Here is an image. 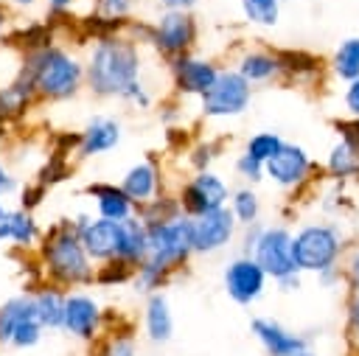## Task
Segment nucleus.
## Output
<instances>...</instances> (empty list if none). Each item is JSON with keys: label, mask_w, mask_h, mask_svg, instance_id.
Listing matches in <instances>:
<instances>
[{"label": "nucleus", "mask_w": 359, "mask_h": 356, "mask_svg": "<svg viewBox=\"0 0 359 356\" xmlns=\"http://www.w3.org/2000/svg\"><path fill=\"white\" fill-rule=\"evenodd\" d=\"M84 62V90L95 98H121V93L143 76V48L126 34L95 36Z\"/></svg>", "instance_id": "nucleus-1"}, {"label": "nucleus", "mask_w": 359, "mask_h": 356, "mask_svg": "<svg viewBox=\"0 0 359 356\" xmlns=\"http://www.w3.org/2000/svg\"><path fill=\"white\" fill-rule=\"evenodd\" d=\"M36 263L42 280L65 292L90 286L95 275V263L87 258L70 219H59L48 230H42L36 244Z\"/></svg>", "instance_id": "nucleus-2"}, {"label": "nucleus", "mask_w": 359, "mask_h": 356, "mask_svg": "<svg viewBox=\"0 0 359 356\" xmlns=\"http://www.w3.org/2000/svg\"><path fill=\"white\" fill-rule=\"evenodd\" d=\"M20 73L31 81L39 104L70 101L84 90V62L56 42L20 53Z\"/></svg>", "instance_id": "nucleus-3"}, {"label": "nucleus", "mask_w": 359, "mask_h": 356, "mask_svg": "<svg viewBox=\"0 0 359 356\" xmlns=\"http://www.w3.org/2000/svg\"><path fill=\"white\" fill-rule=\"evenodd\" d=\"M345 252H348V235L331 219L303 221L297 230H292V258L297 272L320 275L323 269L339 266Z\"/></svg>", "instance_id": "nucleus-4"}, {"label": "nucleus", "mask_w": 359, "mask_h": 356, "mask_svg": "<svg viewBox=\"0 0 359 356\" xmlns=\"http://www.w3.org/2000/svg\"><path fill=\"white\" fill-rule=\"evenodd\" d=\"M149 233V261L165 266L168 272L180 275L194 249H191V219L188 216H177L168 221H157V224H146Z\"/></svg>", "instance_id": "nucleus-5"}, {"label": "nucleus", "mask_w": 359, "mask_h": 356, "mask_svg": "<svg viewBox=\"0 0 359 356\" xmlns=\"http://www.w3.org/2000/svg\"><path fill=\"white\" fill-rule=\"evenodd\" d=\"M252 84H247L233 67L219 70L213 87L199 95V115L208 121H227V118H238L250 109L252 104Z\"/></svg>", "instance_id": "nucleus-6"}, {"label": "nucleus", "mask_w": 359, "mask_h": 356, "mask_svg": "<svg viewBox=\"0 0 359 356\" xmlns=\"http://www.w3.org/2000/svg\"><path fill=\"white\" fill-rule=\"evenodd\" d=\"M42 334H45V328L36 320L28 292L14 294L0 303V348L28 350V348L39 345Z\"/></svg>", "instance_id": "nucleus-7"}, {"label": "nucleus", "mask_w": 359, "mask_h": 356, "mask_svg": "<svg viewBox=\"0 0 359 356\" xmlns=\"http://www.w3.org/2000/svg\"><path fill=\"white\" fill-rule=\"evenodd\" d=\"M199 39V22L191 11H160L151 22V48L163 62H171L182 53H194Z\"/></svg>", "instance_id": "nucleus-8"}, {"label": "nucleus", "mask_w": 359, "mask_h": 356, "mask_svg": "<svg viewBox=\"0 0 359 356\" xmlns=\"http://www.w3.org/2000/svg\"><path fill=\"white\" fill-rule=\"evenodd\" d=\"M230 191L233 188L227 185V179L222 174H216L213 168H208V171H194L191 177H185L174 196L180 202L182 216L194 219V216H202V213L227 207Z\"/></svg>", "instance_id": "nucleus-9"}, {"label": "nucleus", "mask_w": 359, "mask_h": 356, "mask_svg": "<svg viewBox=\"0 0 359 356\" xmlns=\"http://www.w3.org/2000/svg\"><path fill=\"white\" fill-rule=\"evenodd\" d=\"M314 174H317V163L300 143L292 140H286L280 151L264 163V179H269L275 188L286 193H300L306 185H311Z\"/></svg>", "instance_id": "nucleus-10"}, {"label": "nucleus", "mask_w": 359, "mask_h": 356, "mask_svg": "<svg viewBox=\"0 0 359 356\" xmlns=\"http://www.w3.org/2000/svg\"><path fill=\"white\" fill-rule=\"evenodd\" d=\"M250 258L264 269L269 280H280L297 272L292 258V227L289 224H264Z\"/></svg>", "instance_id": "nucleus-11"}, {"label": "nucleus", "mask_w": 359, "mask_h": 356, "mask_svg": "<svg viewBox=\"0 0 359 356\" xmlns=\"http://www.w3.org/2000/svg\"><path fill=\"white\" fill-rule=\"evenodd\" d=\"M168 67V78H171V90H174V98H199L205 95L222 64L216 59H208V56H196V53H182L171 62H165Z\"/></svg>", "instance_id": "nucleus-12"}, {"label": "nucleus", "mask_w": 359, "mask_h": 356, "mask_svg": "<svg viewBox=\"0 0 359 356\" xmlns=\"http://www.w3.org/2000/svg\"><path fill=\"white\" fill-rule=\"evenodd\" d=\"M238 235V224L227 207L191 219V249L194 255H216L230 247Z\"/></svg>", "instance_id": "nucleus-13"}, {"label": "nucleus", "mask_w": 359, "mask_h": 356, "mask_svg": "<svg viewBox=\"0 0 359 356\" xmlns=\"http://www.w3.org/2000/svg\"><path fill=\"white\" fill-rule=\"evenodd\" d=\"M62 331L79 342H95L104 331V308L87 292H67L65 294V314Z\"/></svg>", "instance_id": "nucleus-14"}, {"label": "nucleus", "mask_w": 359, "mask_h": 356, "mask_svg": "<svg viewBox=\"0 0 359 356\" xmlns=\"http://www.w3.org/2000/svg\"><path fill=\"white\" fill-rule=\"evenodd\" d=\"M222 283H224V292L233 303L252 306L264 294L269 278L264 275V269L250 255H236L227 261V266L222 272Z\"/></svg>", "instance_id": "nucleus-15"}, {"label": "nucleus", "mask_w": 359, "mask_h": 356, "mask_svg": "<svg viewBox=\"0 0 359 356\" xmlns=\"http://www.w3.org/2000/svg\"><path fill=\"white\" fill-rule=\"evenodd\" d=\"M123 137V129H121V121L112 118V115H93L84 129L79 132V140H76V157L79 160H87V157H98V154H107L112 151Z\"/></svg>", "instance_id": "nucleus-16"}, {"label": "nucleus", "mask_w": 359, "mask_h": 356, "mask_svg": "<svg viewBox=\"0 0 359 356\" xmlns=\"http://www.w3.org/2000/svg\"><path fill=\"white\" fill-rule=\"evenodd\" d=\"M118 185H121V191L132 199L135 207L146 205L149 199H154V196H160V193L165 191L163 168H160V163H157L154 157H146V160L129 165Z\"/></svg>", "instance_id": "nucleus-17"}, {"label": "nucleus", "mask_w": 359, "mask_h": 356, "mask_svg": "<svg viewBox=\"0 0 359 356\" xmlns=\"http://www.w3.org/2000/svg\"><path fill=\"white\" fill-rule=\"evenodd\" d=\"M79 241L87 252V258L98 266L107 263L118 255V244H121V221H109V219H98L93 216L87 224H81L79 230Z\"/></svg>", "instance_id": "nucleus-18"}, {"label": "nucleus", "mask_w": 359, "mask_h": 356, "mask_svg": "<svg viewBox=\"0 0 359 356\" xmlns=\"http://www.w3.org/2000/svg\"><path fill=\"white\" fill-rule=\"evenodd\" d=\"M250 328H252L255 339L261 342V348H264L269 356H297V353L309 350L306 336H300V334L283 328L280 322H275V320H269V317H255V320L250 322Z\"/></svg>", "instance_id": "nucleus-19"}, {"label": "nucleus", "mask_w": 359, "mask_h": 356, "mask_svg": "<svg viewBox=\"0 0 359 356\" xmlns=\"http://www.w3.org/2000/svg\"><path fill=\"white\" fill-rule=\"evenodd\" d=\"M247 84H272L280 81V62H278V50L272 48H244L236 62L230 64Z\"/></svg>", "instance_id": "nucleus-20"}, {"label": "nucleus", "mask_w": 359, "mask_h": 356, "mask_svg": "<svg viewBox=\"0 0 359 356\" xmlns=\"http://www.w3.org/2000/svg\"><path fill=\"white\" fill-rule=\"evenodd\" d=\"M81 193L95 202V216H98V219L126 221V219H132V216L137 213V207H135L132 199L121 191L118 182H104V179H98V182L84 185Z\"/></svg>", "instance_id": "nucleus-21"}, {"label": "nucleus", "mask_w": 359, "mask_h": 356, "mask_svg": "<svg viewBox=\"0 0 359 356\" xmlns=\"http://www.w3.org/2000/svg\"><path fill=\"white\" fill-rule=\"evenodd\" d=\"M25 292L31 294L39 325L45 331H62V314H65V294L67 292L53 286V283H45V280H39L36 286H31Z\"/></svg>", "instance_id": "nucleus-22"}, {"label": "nucleus", "mask_w": 359, "mask_h": 356, "mask_svg": "<svg viewBox=\"0 0 359 356\" xmlns=\"http://www.w3.org/2000/svg\"><path fill=\"white\" fill-rule=\"evenodd\" d=\"M39 235H42V227L36 224L31 210L8 207L6 216L0 219V241H8L20 249H36Z\"/></svg>", "instance_id": "nucleus-23"}, {"label": "nucleus", "mask_w": 359, "mask_h": 356, "mask_svg": "<svg viewBox=\"0 0 359 356\" xmlns=\"http://www.w3.org/2000/svg\"><path fill=\"white\" fill-rule=\"evenodd\" d=\"M143 331L154 345H165L174 336V317H171V306L168 297L163 292H151L146 294V306H143Z\"/></svg>", "instance_id": "nucleus-24"}, {"label": "nucleus", "mask_w": 359, "mask_h": 356, "mask_svg": "<svg viewBox=\"0 0 359 356\" xmlns=\"http://www.w3.org/2000/svg\"><path fill=\"white\" fill-rule=\"evenodd\" d=\"M280 62V84H309L320 76V59L303 48L278 50Z\"/></svg>", "instance_id": "nucleus-25"}, {"label": "nucleus", "mask_w": 359, "mask_h": 356, "mask_svg": "<svg viewBox=\"0 0 359 356\" xmlns=\"http://www.w3.org/2000/svg\"><path fill=\"white\" fill-rule=\"evenodd\" d=\"M146 255H149V233H146V224L137 216L121 221V244H118V255L115 258L123 261V263H129L135 269L140 261H146Z\"/></svg>", "instance_id": "nucleus-26"}, {"label": "nucleus", "mask_w": 359, "mask_h": 356, "mask_svg": "<svg viewBox=\"0 0 359 356\" xmlns=\"http://www.w3.org/2000/svg\"><path fill=\"white\" fill-rule=\"evenodd\" d=\"M323 168H325V174L334 179V182H353V179H359V154L345 143V140H339L337 137V143L328 149V154H325V163H323Z\"/></svg>", "instance_id": "nucleus-27"}, {"label": "nucleus", "mask_w": 359, "mask_h": 356, "mask_svg": "<svg viewBox=\"0 0 359 356\" xmlns=\"http://www.w3.org/2000/svg\"><path fill=\"white\" fill-rule=\"evenodd\" d=\"M328 70L334 78H339L345 84L359 78V36H345L334 48V53L328 59Z\"/></svg>", "instance_id": "nucleus-28"}, {"label": "nucleus", "mask_w": 359, "mask_h": 356, "mask_svg": "<svg viewBox=\"0 0 359 356\" xmlns=\"http://www.w3.org/2000/svg\"><path fill=\"white\" fill-rule=\"evenodd\" d=\"M227 210L233 213V219H236L238 227L255 224L261 219V196H258L255 185L233 188L230 191V199H227Z\"/></svg>", "instance_id": "nucleus-29"}, {"label": "nucleus", "mask_w": 359, "mask_h": 356, "mask_svg": "<svg viewBox=\"0 0 359 356\" xmlns=\"http://www.w3.org/2000/svg\"><path fill=\"white\" fill-rule=\"evenodd\" d=\"M177 275L174 272H168L165 266H160V263H154V261H140L137 266H135V275H132V289L135 292H140V294H151V292H163L171 280H174Z\"/></svg>", "instance_id": "nucleus-30"}, {"label": "nucleus", "mask_w": 359, "mask_h": 356, "mask_svg": "<svg viewBox=\"0 0 359 356\" xmlns=\"http://www.w3.org/2000/svg\"><path fill=\"white\" fill-rule=\"evenodd\" d=\"M135 216H137L143 224H157V221H168V219L182 216V210H180L177 196L168 193V191H163L160 196H154V199H149L146 205H140Z\"/></svg>", "instance_id": "nucleus-31"}, {"label": "nucleus", "mask_w": 359, "mask_h": 356, "mask_svg": "<svg viewBox=\"0 0 359 356\" xmlns=\"http://www.w3.org/2000/svg\"><path fill=\"white\" fill-rule=\"evenodd\" d=\"M241 14L250 25L255 28H275L280 20V6L283 0H238Z\"/></svg>", "instance_id": "nucleus-32"}, {"label": "nucleus", "mask_w": 359, "mask_h": 356, "mask_svg": "<svg viewBox=\"0 0 359 356\" xmlns=\"http://www.w3.org/2000/svg\"><path fill=\"white\" fill-rule=\"evenodd\" d=\"M93 356H137L135 336L129 331H109V334L95 339Z\"/></svg>", "instance_id": "nucleus-33"}, {"label": "nucleus", "mask_w": 359, "mask_h": 356, "mask_svg": "<svg viewBox=\"0 0 359 356\" xmlns=\"http://www.w3.org/2000/svg\"><path fill=\"white\" fill-rule=\"evenodd\" d=\"M283 143H286V140H283L278 132L264 129V132H255V135H250V137H247L244 151H247L250 157H255L258 163H266V160H272V157L280 151V146H283Z\"/></svg>", "instance_id": "nucleus-34"}, {"label": "nucleus", "mask_w": 359, "mask_h": 356, "mask_svg": "<svg viewBox=\"0 0 359 356\" xmlns=\"http://www.w3.org/2000/svg\"><path fill=\"white\" fill-rule=\"evenodd\" d=\"M135 275V269L118 258L107 261V263H98L95 266V275H93V283L98 286H121V283H129Z\"/></svg>", "instance_id": "nucleus-35"}, {"label": "nucleus", "mask_w": 359, "mask_h": 356, "mask_svg": "<svg viewBox=\"0 0 359 356\" xmlns=\"http://www.w3.org/2000/svg\"><path fill=\"white\" fill-rule=\"evenodd\" d=\"M137 6H140V0H93V14L126 22V20H132Z\"/></svg>", "instance_id": "nucleus-36"}, {"label": "nucleus", "mask_w": 359, "mask_h": 356, "mask_svg": "<svg viewBox=\"0 0 359 356\" xmlns=\"http://www.w3.org/2000/svg\"><path fill=\"white\" fill-rule=\"evenodd\" d=\"M216 160H219V143H213V140H199L188 149V165L194 171H208V168H213Z\"/></svg>", "instance_id": "nucleus-37"}, {"label": "nucleus", "mask_w": 359, "mask_h": 356, "mask_svg": "<svg viewBox=\"0 0 359 356\" xmlns=\"http://www.w3.org/2000/svg\"><path fill=\"white\" fill-rule=\"evenodd\" d=\"M233 171L236 177L244 179V185H258L264 179V163H258L255 157H250L247 151H241L236 160H233Z\"/></svg>", "instance_id": "nucleus-38"}, {"label": "nucleus", "mask_w": 359, "mask_h": 356, "mask_svg": "<svg viewBox=\"0 0 359 356\" xmlns=\"http://www.w3.org/2000/svg\"><path fill=\"white\" fill-rule=\"evenodd\" d=\"M118 101L132 104V107H137V109H149V107L154 104V95H151L149 84H146V81H143V76H140L137 81H132V84L121 93V98H118Z\"/></svg>", "instance_id": "nucleus-39"}, {"label": "nucleus", "mask_w": 359, "mask_h": 356, "mask_svg": "<svg viewBox=\"0 0 359 356\" xmlns=\"http://www.w3.org/2000/svg\"><path fill=\"white\" fill-rule=\"evenodd\" d=\"M331 126H334L337 137L345 140V143L359 154V121H356V118H337Z\"/></svg>", "instance_id": "nucleus-40"}, {"label": "nucleus", "mask_w": 359, "mask_h": 356, "mask_svg": "<svg viewBox=\"0 0 359 356\" xmlns=\"http://www.w3.org/2000/svg\"><path fill=\"white\" fill-rule=\"evenodd\" d=\"M45 196H48V185H42V182L31 179V182L22 188V202H20V207L34 213V210L42 205V199H45Z\"/></svg>", "instance_id": "nucleus-41"}, {"label": "nucleus", "mask_w": 359, "mask_h": 356, "mask_svg": "<svg viewBox=\"0 0 359 356\" xmlns=\"http://www.w3.org/2000/svg\"><path fill=\"white\" fill-rule=\"evenodd\" d=\"M345 322H348V334L359 339V289H348V300H345Z\"/></svg>", "instance_id": "nucleus-42"}, {"label": "nucleus", "mask_w": 359, "mask_h": 356, "mask_svg": "<svg viewBox=\"0 0 359 356\" xmlns=\"http://www.w3.org/2000/svg\"><path fill=\"white\" fill-rule=\"evenodd\" d=\"M339 266H342V278H345L348 289H359V247L351 249V252H345V258H342Z\"/></svg>", "instance_id": "nucleus-43"}, {"label": "nucleus", "mask_w": 359, "mask_h": 356, "mask_svg": "<svg viewBox=\"0 0 359 356\" xmlns=\"http://www.w3.org/2000/svg\"><path fill=\"white\" fill-rule=\"evenodd\" d=\"M342 109H345V118H356L359 121V78L345 84V90H342Z\"/></svg>", "instance_id": "nucleus-44"}, {"label": "nucleus", "mask_w": 359, "mask_h": 356, "mask_svg": "<svg viewBox=\"0 0 359 356\" xmlns=\"http://www.w3.org/2000/svg\"><path fill=\"white\" fill-rule=\"evenodd\" d=\"M261 221H255V224H247V227H238V233H241V252L238 255H250L252 252V247H255V241H258V235H261Z\"/></svg>", "instance_id": "nucleus-45"}, {"label": "nucleus", "mask_w": 359, "mask_h": 356, "mask_svg": "<svg viewBox=\"0 0 359 356\" xmlns=\"http://www.w3.org/2000/svg\"><path fill=\"white\" fill-rule=\"evenodd\" d=\"M275 286L280 289V292H297L300 286H303V272H292V275H286V278H280V280H275Z\"/></svg>", "instance_id": "nucleus-46"}, {"label": "nucleus", "mask_w": 359, "mask_h": 356, "mask_svg": "<svg viewBox=\"0 0 359 356\" xmlns=\"http://www.w3.org/2000/svg\"><path fill=\"white\" fill-rule=\"evenodd\" d=\"M45 3H48V14H50V17H65V14L73 11V6H76L79 0H45Z\"/></svg>", "instance_id": "nucleus-47"}, {"label": "nucleus", "mask_w": 359, "mask_h": 356, "mask_svg": "<svg viewBox=\"0 0 359 356\" xmlns=\"http://www.w3.org/2000/svg\"><path fill=\"white\" fill-rule=\"evenodd\" d=\"M199 0H157L160 11H194Z\"/></svg>", "instance_id": "nucleus-48"}, {"label": "nucleus", "mask_w": 359, "mask_h": 356, "mask_svg": "<svg viewBox=\"0 0 359 356\" xmlns=\"http://www.w3.org/2000/svg\"><path fill=\"white\" fill-rule=\"evenodd\" d=\"M317 280H320L323 286H337V283H345V278H342V266H331V269H323V272L317 275Z\"/></svg>", "instance_id": "nucleus-49"}, {"label": "nucleus", "mask_w": 359, "mask_h": 356, "mask_svg": "<svg viewBox=\"0 0 359 356\" xmlns=\"http://www.w3.org/2000/svg\"><path fill=\"white\" fill-rule=\"evenodd\" d=\"M8 22H11V14H8V8L0 3V36H6V28H8Z\"/></svg>", "instance_id": "nucleus-50"}, {"label": "nucleus", "mask_w": 359, "mask_h": 356, "mask_svg": "<svg viewBox=\"0 0 359 356\" xmlns=\"http://www.w3.org/2000/svg\"><path fill=\"white\" fill-rule=\"evenodd\" d=\"M14 3H17V6H22V8H31V6H36L39 0H14Z\"/></svg>", "instance_id": "nucleus-51"}, {"label": "nucleus", "mask_w": 359, "mask_h": 356, "mask_svg": "<svg viewBox=\"0 0 359 356\" xmlns=\"http://www.w3.org/2000/svg\"><path fill=\"white\" fill-rule=\"evenodd\" d=\"M6 210H8V207H6V205H3V202H0V219H3V216H6Z\"/></svg>", "instance_id": "nucleus-52"}, {"label": "nucleus", "mask_w": 359, "mask_h": 356, "mask_svg": "<svg viewBox=\"0 0 359 356\" xmlns=\"http://www.w3.org/2000/svg\"><path fill=\"white\" fill-rule=\"evenodd\" d=\"M297 356H317V353H311V350H303V353H297Z\"/></svg>", "instance_id": "nucleus-53"}, {"label": "nucleus", "mask_w": 359, "mask_h": 356, "mask_svg": "<svg viewBox=\"0 0 359 356\" xmlns=\"http://www.w3.org/2000/svg\"><path fill=\"white\" fill-rule=\"evenodd\" d=\"M3 137H6V126H0V143H3Z\"/></svg>", "instance_id": "nucleus-54"}]
</instances>
